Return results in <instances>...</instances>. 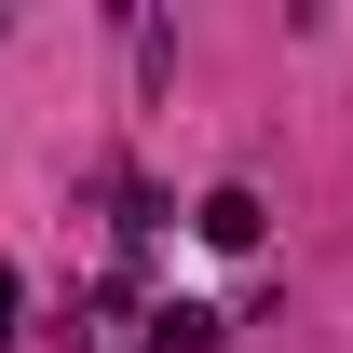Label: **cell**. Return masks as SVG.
Listing matches in <instances>:
<instances>
[{
  "label": "cell",
  "instance_id": "1",
  "mask_svg": "<svg viewBox=\"0 0 353 353\" xmlns=\"http://www.w3.org/2000/svg\"><path fill=\"white\" fill-rule=\"evenodd\" d=\"M190 231H204V245H259V190H204Z\"/></svg>",
  "mask_w": 353,
  "mask_h": 353
},
{
  "label": "cell",
  "instance_id": "2",
  "mask_svg": "<svg viewBox=\"0 0 353 353\" xmlns=\"http://www.w3.org/2000/svg\"><path fill=\"white\" fill-rule=\"evenodd\" d=\"M150 353H218V312H204V299H163V312H150Z\"/></svg>",
  "mask_w": 353,
  "mask_h": 353
}]
</instances>
